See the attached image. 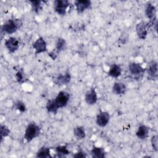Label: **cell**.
I'll return each mask as SVG.
<instances>
[{
	"label": "cell",
	"mask_w": 158,
	"mask_h": 158,
	"mask_svg": "<svg viewBox=\"0 0 158 158\" xmlns=\"http://www.w3.org/2000/svg\"><path fill=\"white\" fill-rule=\"evenodd\" d=\"M73 135L77 139H83L86 136L85 128L82 126H77L73 128Z\"/></svg>",
	"instance_id": "ffe728a7"
},
{
	"label": "cell",
	"mask_w": 158,
	"mask_h": 158,
	"mask_svg": "<svg viewBox=\"0 0 158 158\" xmlns=\"http://www.w3.org/2000/svg\"><path fill=\"white\" fill-rule=\"evenodd\" d=\"M30 3L31 4L32 10L36 13H38L43 8V2L44 1H30Z\"/></svg>",
	"instance_id": "cb8c5ba5"
},
{
	"label": "cell",
	"mask_w": 158,
	"mask_h": 158,
	"mask_svg": "<svg viewBox=\"0 0 158 158\" xmlns=\"http://www.w3.org/2000/svg\"><path fill=\"white\" fill-rule=\"evenodd\" d=\"M110 120V115L107 112L100 111L96 116V124L101 127H106Z\"/></svg>",
	"instance_id": "30bf717a"
},
{
	"label": "cell",
	"mask_w": 158,
	"mask_h": 158,
	"mask_svg": "<svg viewBox=\"0 0 158 158\" xmlns=\"http://www.w3.org/2000/svg\"><path fill=\"white\" fill-rule=\"evenodd\" d=\"M149 128L145 125H140L136 132V136L140 139H144L148 136Z\"/></svg>",
	"instance_id": "9a60e30c"
},
{
	"label": "cell",
	"mask_w": 158,
	"mask_h": 158,
	"mask_svg": "<svg viewBox=\"0 0 158 158\" xmlns=\"http://www.w3.org/2000/svg\"><path fill=\"white\" fill-rule=\"evenodd\" d=\"M127 88L125 85L122 82H115L112 86V92L116 95L124 94L126 92Z\"/></svg>",
	"instance_id": "2e32d148"
},
{
	"label": "cell",
	"mask_w": 158,
	"mask_h": 158,
	"mask_svg": "<svg viewBox=\"0 0 158 158\" xmlns=\"http://www.w3.org/2000/svg\"><path fill=\"white\" fill-rule=\"evenodd\" d=\"M33 48L35 51V54H38L47 51V44L43 37L38 38L33 43Z\"/></svg>",
	"instance_id": "52a82bcc"
},
{
	"label": "cell",
	"mask_w": 158,
	"mask_h": 158,
	"mask_svg": "<svg viewBox=\"0 0 158 158\" xmlns=\"http://www.w3.org/2000/svg\"><path fill=\"white\" fill-rule=\"evenodd\" d=\"M151 143L152 149L157 152L158 151V137L156 135H153L151 139Z\"/></svg>",
	"instance_id": "4316f807"
},
{
	"label": "cell",
	"mask_w": 158,
	"mask_h": 158,
	"mask_svg": "<svg viewBox=\"0 0 158 158\" xmlns=\"http://www.w3.org/2000/svg\"><path fill=\"white\" fill-rule=\"evenodd\" d=\"M56 153L59 156H64L69 154L70 151L67 149V146L66 145H60L57 146L55 148Z\"/></svg>",
	"instance_id": "603a6c76"
},
{
	"label": "cell",
	"mask_w": 158,
	"mask_h": 158,
	"mask_svg": "<svg viewBox=\"0 0 158 158\" xmlns=\"http://www.w3.org/2000/svg\"><path fill=\"white\" fill-rule=\"evenodd\" d=\"M70 6V3L67 0H56L54 2V11L59 15H65L67 9Z\"/></svg>",
	"instance_id": "5b68a950"
},
{
	"label": "cell",
	"mask_w": 158,
	"mask_h": 158,
	"mask_svg": "<svg viewBox=\"0 0 158 158\" xmlns=\"http://www.w3.org/2000/svg\"><path fill=\"white\" fill-rule=\"evenodd\" d=\"M73 156L76 158H83V157H86V155L85 152H83L82 151H79L78 152H77L75 154H73Z\"/></svg>",
	"instance_id": "f1b7e54d"
},
{
	"label": "cell",
	"mask_w": 158,
	"mask_h": 158,
	"mask_svg": "<svg viewBox=\"0 0 158 158\" xmlns=\"http://www.w3.org/2000/svg\"><path fill=\"white\" fill-rule=\"evenodd\" d=\"M46 108L48 112L52 113V114H56L58 109H59L58 105L57 104L55 101V99L49 100L46 103Z\"/></svg>",
	"instance_id": "d6986e66"
},
{
	"label": "cell",
	"mask_w": 158,
	"mask_h": 158,
	"mask_svg": "<svg viewBox=\"0 0 158 158\" xmlns=\"http://www.w3.org/2000/svg\"><path fill=\"white\" fill-rule=\"evenodd\" d=\"M24 73L23 72L22 70H19L15 75L16 80L17 82H19V83H21L22 82H23L24 81Z\"/></svg>",
	"instance_id": "83f0119b"
},
{
	"label": "cell",
	"mask_w": 158,
	"mask_h": 158,
	"mask_svg": "<svg viewBox=\"0 0 158 158\" xmlns=\"http://www.w3.org/2000/svg\"><path fill=\"white\" fill-rule=\"evenodd\" d=\"M145 15L148 19H149V23H148V27L157 24L156 19V9L154 5L148 2L146 4L145 8Z\"/></svg>",
	"instance_id": "3957f363"
},
{
	"label": "cell",
	"mask_w": 158,
	"mask_h": 158,
	"mask_svg": "<svg viewBox=\"0 0 158 158\" xmlns=\"http://www.w3.org/2000/svg\"><path fill=\"white\" fill-rule=\"evenodd\" d=\"M36 157H40V158H48V157H51L50 154V148L43 146L41 147L38 151L36 153Z\"/></svg>",
	"instance_id": "44dd1931"
},
{
	"label": "cell",
	"mask_w": 158,
	"mask_h": 158,
	"mask_svg": "<svg viewBox=\"0 0 158 158\" xmlns=\"http://www.w3.org/2000/svg\"><path fill=\"white\" fill-rule=\"evenodd\" d=\"M67 43L65 40L62 38H58L56 43V49L57 51L60 52L66 49Z\"/></svg>",
	"instance_id": "7402d4cb"
},
{
	"label": "cell",
	"mask_w": 158,
	"mask_h": 158,
	"mask_svg": "<svg viewBox=\"0 0 158 158\" xmlns=\"http://www.w3.org/2000/svg\"><path fill=\"white\" fill-rule=\"evenodd\" d=\"M149 28L148 25L145 22L141 21L136 26V31L138 38L141 40L146 39L148 35V30Z\"/></svg>",
	"instance_id": "9c48e42d"
},
{
	"label": "cell",
	"mask_w": 158,
	"mask_h": 158,
	"mask_svg": "<svg viewBox=\"0 0 158 158\" xmlns=\"http://www.w3.org/2000/svg\"><path fill=\"white\" fill-rule=\"evenodd\" d=\"M4 45L10 53H14L19 49V41L15 37H10L5 41Z\"/></svg>",
	"instance_id": "ba28073f"
},
{
	"label": "cell",
	"mask_w": 158,
	"mask_h": 158,
	"mask_svg": "<svg viewBox=\"0 0 158 158\" xmlns=\"http://www.w3.org/2000/svg\"><path fill=\"white\" fill-rule=\"evenodd\" d=\"M71 80V75L69 72H65L64 74H59L56 78L54 83L59 86L67 85Z\"/></svg>",
	"instance_id": "5bb4252c"
},
{
	"label": "cell",
	"mask_w": 158,
	"mask_h": 158,
	"mask_svg": "<svg viewBox=\"0 0 158 158\" xmlns=\"http://www.w3.org/2000/svg\"><path fill=\"white\" fill-rule=\"evenodd\" d=\"M122 73V69L120 66L118 64H112L109 69V70L108 71V75L114 78H117L119 76H120Z\"/></svg>",
	"instance_id": "e0dca14e"
},
{
	"label": "cell",
	"mask_w": 158,
	"mask_h": 158,
	"mask_svg": "<svg viewBox=\"0 0 158 158\" xmlns=\"http://www.w3.org/2000/svg\"><path fill=\"white\" fill-rule=\"evenodd\" d=\"M145 70L146 71L148 80L155 81L157 79L158 67L157 62L156 60H152L150 62Z\"/></svg>",
	"instance_id": "277c9868"
},
{
	"label": "cell",
	"mask_w": 158,
	"mask_h": 158,
	"mask_svg": "<svg viewBox=\"0 0 158 158\" xmlns=\"http://www.w3.org/2000/svg\"><path fill=\"white\" fill-rule=\"evenodd\" d=\"M14 107L16 110L21 112H24L26 110V106L22 101L18 100L15 101L14 103Z\"/></svg>",
	"instance_id": "484cf974"
},
{
	"label": "cell",
	"mask_w": 158,
	"mask_h": 158,
	"mask_svg": "<svg viewBox=\"0 0 158 158\" xmlns=\"http://www.w3.org/2000/svg\"><path fill=\"white\" fill-rule=\"evenodd\" d=\"M9 128L4 125H1L0 127V136H1V142H2L4 138L9 136L10 134Z\"/></svg>",
	"instance_id": "d4e9b609"
},
{
	"label": "cell",
	"mask_w": 158,
	"mask_h": 158,
	"mask_svg": "<svg viewBox=\"0 0 158 158\" xmlns=\"http://www.w3.org/2000/svg\"><path fill=\"white\" fill-rule=\"evenodd\" d=\"M22 25V22L20 19H10L7 20L1 26V30L5 33L12 34L17 31Z\"/></svg>",
	"instance_id": "6da1fadb"
},
{
	"label": "cell",
	"mask_w": 158,
	"mask_h": 158,
	"mask_svg": "<svg viewBox=\"0 0 158 158\" xmlns=\"http://www.w3.org/2000/svg\"><path fill=\"white\" fill-rule=\"evenodd\" d=\"M85 101L88 105H93L98 101L97 93L94 88H91L85 95Z\"/></svg>",
	"instance_id": "4fadbf2b"
},
{
	"label": "cell",
	"mask_w": 158,
	"mask_h": 158,
	"mask_svg": "<svg viewBox=\"0 0 158 158\" xmlns=\"http://www.w3.org/2000/svg\"><path fill=\"white\" fill-rule=\"evenodd\" d=\"M91 2L88 0H77L75 1V6L78 14L83 13L86 9L90 8Z\"/></svg>",
	"instance_id": "7c38bea8"
},
{
	"label": "cell",
	"mask_w": 158,
	"mask_h": 158,
	"mask_svg": "<svg viewBox=\"0 0 158 158\" xmlns=\"http://www.w3.org/2000/svg\"><path fill=\"white\" fill-rule=\"evenodd\" d=\"M128 70L130 73L133 76H139L144 73L145 69L141 65L137 62H130L128 65Z\"/></svg>",
	"instance_id": "8fae6325"
},
{
	"label": "cell",
	"mask_w": 158,
	"mask_h": 158,
	"mask_svg": "<svg viewBox=\"0 0 158 158\" xmlns=\"http://www.w3.org/2000/svg\"><path fill=\"white\" fill-rule=\"evenodd\" d=\"M40 133V128L35 123L31 122L26 127L24 138L27 142H30L34 138L37 137Z\"/></svg>",
	"instance_id": "7a4b0ae2"
},
{
	"label": "cell",
	"mask_w": 158,
	"mask_h": 158,
	"mask_svg": "<svg viewBox=\"0 0 158 158\" xmlns=\"http://www.w3.org/2000/svg\"><path fill=\"white\" fill-rule=\"evenodd\" d=\"M57 53H56L54 51H52L49 53V56H50L52 60H55L57 58Z\"/></svg>",
	"instance_id": "f546056e"
},
{
	"label": "cell",
	"mask_w": 158,
	"mask_h": 158,
	"mask_svg": "<svg viewBox=\"0 0 158 158\" xmlns=\"http://www.w3.org/2000/svg\"><path fill=\"white\" fill-rule=\"evenodd\" d=\"M91 154L94 158H104L106 156V151L102 148L94 146L91 151Z\"/></svg>",
	"instance_id": "ac0fdd59"
},
{
	"label": "cell",
	"mask_w": 158,
	"mask_h": 158,
	"mask_svg": "<svg viewBox=\"0 0 158 158\" xmlns=\"http://www.w3.org/2000/svg\"><path fill=\"white\" fill-rule=\"evenodd\" d=\"M70 94L69 93L65 91H60L55 98V101L58 105L59 108H62L65 107L69 101Z\"/></svg>",
	"instance_id": "8992f818"
}]
</instances>
